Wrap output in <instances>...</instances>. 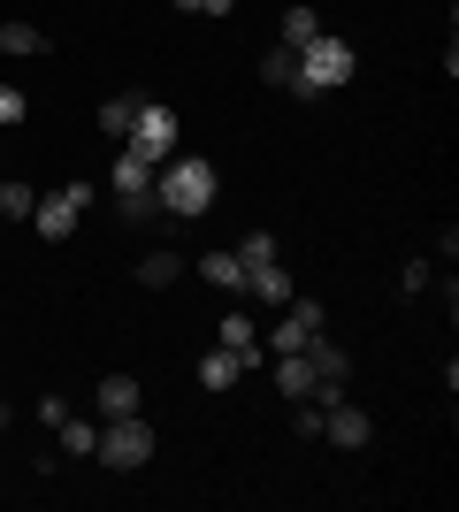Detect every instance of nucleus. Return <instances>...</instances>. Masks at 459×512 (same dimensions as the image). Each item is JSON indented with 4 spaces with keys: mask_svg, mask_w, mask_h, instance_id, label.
<instances>
[{
    "mask_svg": "<svg viewBox=\"0 0 459 512\" xmlns=\"http://www.w3.org/2000/svg\"><path fill=\"white\" fill-rule=\"evenodd\" d=\"M153 192H161L169 222H199V214L215 207L222 176H215V161H199V153H176V161H161V169H153Z\"/></svg>",
    "mask_w": 459,
    "mask_h": 512,
    "instance_id": "1",
    "label": "nucleus"
},
{
    "mask_svg": "<svg viewBox=\"0 0 459 512\" xmlns=\"http://www.w3.org/2000/svg\"><path fill=\"white\" fill-rule=\"evenodd\" d=\"M352 69H360V54H352L337 31H314V39L299 46V100H322V92L352 85Z\"/></svg>",
    "mask_w": 459,
    "mask_h": 512,
    "instance_id": "2",
    "label": "nucleus"
},
{
    "mask_svg": "<svg viewBox=\"0 0 459 512\" xmlns=\"http://www.w3.org/2000/svg\"><path fill=\"white\" fill-rule=\"evenodd\" d=\"M100 467H115V474H138L153 459V428H146V413H115V421H100V451H92Z\"/></svg>",
    "mask_w": 459,
    "mask_h": 512,
    "instance_id": "3",
    "label": "nucleus"
},
{
    "mask_svg": "<svg viewBox=\"0 0 459 512\" xmlns=\"http://www.w3.org/2000/svg\"><path fill=\"white\" fill-rule=\"evenodd\" d=\"M176 107L169 100H138V123H131V138H123V146L131 153H146L153 169H161V161H176Z\"/></svg>",
    "mask_w": 459,
    "mask_h": 512,
    "instance_id": "4",
    "label": "nucleus"
},
{
    "mask_svg": "<svg viewBox=\"0 0 459 512\" xmlns=\"http://www.w3.org/2000/svg\"><path fill=\"white\" fill-rule=\"evenodd\" d=\"M85 207H92V184H54V192H39V214H31V222H39V237H69Z\"/></svg>",
    "mask_w": 459,
    "mask_h": 512,
    "instance_id": "5",
    "label": "nucleus"
},
{
    "mask_svg": "<svg viewBox=\"0 0 459 512\" xmlns=\"http://www.w3.org/2000/svg\"><path fill=\"white\" fill-rule=\"evenodd\" d=\"M314 337H322V299H291V314L268 329V360L276 352H306Z\"/></svg>",
    "mask_w": 459,
    "mask_h": 512,
    "instance_id": "6",
    "label": "nucleus"
},
{
    "mask_svg": "<svg viewBox=\"0 0 459 512\" xmlns=\"http://www.w3.org/2000/svg\"><path fill=\"white\" fill-rule=\"evenodd\" d=\"M368 436H375V421L352 406V398L322 406V444H337V451H368Z\"/></svg>",
    "mask_w": 459,
    "mask_h": 512,
    "instance_id": "7",
    "label": "nucleus"
},
{
    "mask_svg": "<svg viewBox=\"0 0 459 512\" xmlns=\"http://www.w3.org/2000/svg\"><path fill=\"white\" fill-rule=\"evenodd\" d=\"M138 283H146V291H169V283H184V253H176V245H153V253H138Z\"/></svg>",
    "mask_w": 459,
    "mask_h": 512,
    "instance_id": "8",
    "label": "nucleus"
},
{
    "mask_svg": "<svg viewBox=\"0 0 459 512\" xmlns=\"http://www.w3.org/2000/svg\"><path fill=\"white\" fill-rule=\"evenodd\" d=\"M115 222L123 230H153V222H169V207H161V192H115Z\"/></svg>",
    "mask_w": 459,
    "mask_h": 512,
    "instance_id": "9",
    "label": "nucleus"
},
{
    "mask_svg": "<svg viewBox=\"0 0 459 512\" xmlns=\"http://www.w3.org/2000/svg\"><path fill=\"white\" fill-rule=\"evenodd\" d=\"M245 291H253L261 306H291V299H299V283L284 276V260H268V268H253V276H245Z\"/></svg>",
    "mask_w": 459,
    "mask_h": 512,
    "instance_id": "10",
    "label": "nucleus"
},
{
    "mask_svg": "<svg viewBox=\"0 0 459 512\" xmlns=\"http://www.w3.org/2000/svg\"><path fill=\"white\" fill-rule=\"evenodd\" d=\"M92 406H100V421H115V413H138V375H100Z\"/></svg>",
    "mask_w": 459,
    "mask_h": 512,
    "instance_id": "11",
    "label": "nucleus"
},
{
    "mask_svg": "<svg viewBox=\"0 0 459 512\" xmlns=\"http://www.w3.org/2000/svg\"><path fill=\"white\" fill-rule=\"evenodd\" d=\"M276 390H284L291 406L314 398V360H306V352H276Z\"/></svg>",
    "mask_w": 459,
    "mask_h": 512,
    "instance_id": "12",
    "label": "nucleus"
},
{
    "mask_svg": "<svg viewBox=\"0 0 459 512\" xmlns=\"http://www.w3.org/2000/svg\"><path fill=\"white\" fill-rule=\"evenodd\" d=\"M222 344H230L245 367H261V329H253V314H238V306H230V314H222Z\"/></svg>",
    "mask_w": 459,
    "mask_h": 512,
    "instance_id": "13",
    "label": "nucleus"
},
{
    "mask_svg": "<svg viewBox=\"0 0 459 512\" xmlns=\"http://www.w3.org/2000/svg\"><path fill=\"white\" fill-rule=\"evenodd\" d=\"M238 375H245V360L230 352V344H215V352L199 360V390H238Z\"/></svg>",
    "mask_w": 459,
    "mask_h": 512,
    "instance_id": "14",
    "label": "nucleus"
},
{
    "mask_svg": "<svg viewBox=\"0 0 459 512\" xmlns=\"http://www.w3.org/2000/svg\"><path fill=\"white\" fill-rule=\"evenodd\" d=\"M261 85H276V92L299 100V54H291V46H268L261 54Z\"/></svg>",
    "mask_w": 459,
    "mask_h": 512,
    "instance_id": "15",
    "label": "nucleus"
},
{
    "mask_svg": "<svg viewBox=\"0 0 459 512\" xmlns=\"http://www.w3.org/2000/svg\"><path fill=\"white\" fill-rule=\"evenodd\" d=\"M131 123H138V92H108V100H100V130L123 146V138H131Z\"/></svg>",
    "mask_w": 459,
    "mask_h": 512,
    "instance_id": "16",
    "label": "nucleus"
},
{
    "mask_svg": "<svg viewBox=\"0 0 459 512\" xmlns=\"http://www.w3.org/2000/svg\"><path fill=\"white\" fill-rule=\"evenodd\" d=\"M0 54H8V62L23 54V62H31V54H46V31H39V23H16V16H8V23H0Z\"/></svg>",
    "mask_w": 459,
    "mask_h": 512,
    "instance_id": "17",
    "label": "nucleus"
},
{
    "mask_svg": "<svg viewBox=\"0 0 459 512\" xmlns=\"http://www.w3.org/2000/svg\"><path fill=\"white\" fill-rule=\"evenodd\" d=\"M108 184H115V192H153V161L123 146V153H115V176H108Z\"/></svg>",
    "mask_w": 459,
    "mask_h": 512,
    "instance_id": "18",
    "label": "nucleus"
},
{
    "mask_svg": "<svg viewBox=\"0 0 459 512\" xmlns=\"http://www.w3.org/2000/svg\"><path fill=\"white\" fill-rule=\"evenodd\" d=\"M199 276L215 283V291H245V260L230 253V245H222V253H207V260H199Z\"/></svg>",
    "mask_w": 459,
    "mask_h": 512,
    "instance_id": "19",
    "label": "nucleus"
},
{
    "mask_svg": "<svg viewBox=\"0 0 459 512\" xmlns=\"http://www.w3.org/2000/svg\"><path fill=\"white\" fill-rule=\"evenodd\" d=\"M31 214H39V192H31V184H8V176H0V222H31Z\"/></svg>",
    "mask_w": 459,
    "mask_h": 512,
    "instance_id": "20",
    "label": "nucleus"
},
{
    "mask_svg": "<svg viewBox=\"0 0 459 512\" xmlns=\"http://www.w3.org/2000/svg\"><path fill=\"white\" fill-rule=\"evenodd\" d=\"M54 436H62V451H69V459H92V451H100V428H92V421H77V413H69V421L54 428Z\"/></svg>",
    "mask_w": 459,
    "mask_h": 512,
    "instance_id": "21",
    "label": "nucleus"
},
{
    "mask_svg": "<svg viewBox=\"0 0 459 512\" xmlns=\"http://www.w3.org/2000/svg\"><path fill=\"white\" fill-rule=\"evenodd\" d=\"M314 31H322V16H314V8H284V31H276V46H291V54H299Z\"/></svg>",
    "mask_w": 459,
    "mask_h": 512,
    "instance_id": "22",
    "label": "nucleus"
},
{
    "mask_svg": "<svg viewBox=\"0 0 459 512\" xmlns=\"http://www.w3.org/2000/svg\"><path fill=\"white\" fill-rule=\"evenodd\" d=\"M230 253H238V260H245V276H253V268H268V260H276V237H268V230H253V237H238Z\"/></svg>",
    "mask_w": 459,
    "mask_h": 512,
    "instance_id": "23",
    "label": "nucleus"
},
{
    "mask_svg": "<svg viewBox=\"0 0 459 512\" xmlns=\"http://www.w3.org/2000/svg\"><path fill=\"white\" fill-rule=\"evenodd\" d=\"M429 276H437L429 260H406V268H398V291H406V299H421V291H429Z\"/></svg>",
    "mask_w": 459,
    "mask_h": 512,
    "instance_id": "24",
    "label": "nucleus"
},
{
    "mask_svg": "<svg viewBox=\"0 0 459 512\" xmlns=\"http://www.w3.org/2000/svg\"><path fill=\"white\" fill-rule=\"evenodd\" d=\"M169 8H184V16H230L238 0H169Z\"/></svg>",
    "mask_w": 459,
    "mask_h": 512,
    "instance_id": "25",
    "label": "nucleus"
},
{
    "mask_svg": "<svg viewBox=\"0 0 459 512\" xmlns=\"http://www.w3.org/2000/svg\"><path fill=\"white\" fill-rule=\"evenodd\" d=\"M0 123H23V92L16 85H0Z\"/></svg>",
    "mask_w": 459,
    "mask_h": 512,
    "instance_id": "26",
    "label": "nucleus"
},
{
    "mask_svg": "<svg viewBox=\"0 0 459 512\" xmlns=\"http://www.w3.org/2000/svg\"><path fill=\"white\" fill-rule=\"evenodd\" d=\"M8 421H16V406H8V398H0V428H8Z\"/></svg>",
    "mask_w": 459,
    "mask_h": 512,
    "instance_id": "27",
    "label": "nucleus"
},
{
    "mask_svg": "<svg viewBox=\"0 0 459 512\" xmlns=\"http://www.w3.org/2000/svg\"><path fill=\"white\" fill-rule=\"evenodd\" d=\"M0 230H8V222H0Z\"/></svg>",
    "mask_w": 459,
    "mask_h": 512,
    "instance_id": "28",
    "label": "nucleus"
}]
</instances>
